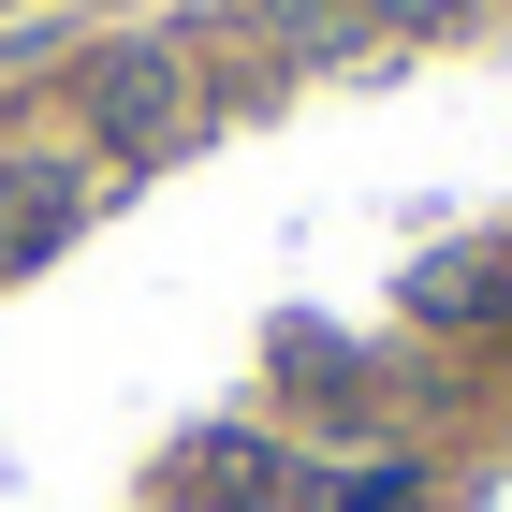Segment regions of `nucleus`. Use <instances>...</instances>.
<instances>
[{
  "instance_id": "nucleus-4",
  "label": "nucleus",
  "mask_w": 512,
  "mask_h": 512,
  "mask_svg": "<svg viewBox=\"0 0 512 512\" xmlns=\"http://www.w3.org/2000/svg\"><path fill=\"white\" fill-rule=\"evenodd\" d=\"M352 512H425V498H410V483H366V498H352Z\"/></svg>"
},
{
  "instance_id": "nucleus-1",
  "label": "nucleus",
  "mask_w": 512,
  "mask_h": 512,
  "mask_svg": "<svg viewBox=\"0 0 512 512\" xmlns=\"http://www.w3.org/2000/svg\"><path fill=\"white\" fill-rule=\"evenodd\" d=\"M176 118H191L176 44H118V59H88V132H103V147H161Z\"/></svg>"
},
{
  "instance_id": "nucleus-3",
  "label": "nucleus",
  "mask_w": 512,
  "mask_h": 512,
  "mask_svg": "<svg viewBox=\"0 0 512 512\" xmlns=\"http://www.w3.org/2000/svg\"><path fill=\"white\" fill-rule=\"evenodd\" d=\"M381 15H395V30H439V15H469V0H381Z\"/></svg>"
},
{
  "instance_id": "nucleus-2",
  "label": "nucleus",
  "mask_w": 512,
  "mask_h": 512,
  "mask_svg": "<svg viewBox=\"0 0 512 512\" xmlns=\"http://www.w3.org/2000/svg\"><path fill=\"white\" fill-rule=\"evenodd\" d=\"M74 205H88V176H74V161H44V176H15V191H0V235H15V249H44Z\"/></svg>"
}]
</instances>
